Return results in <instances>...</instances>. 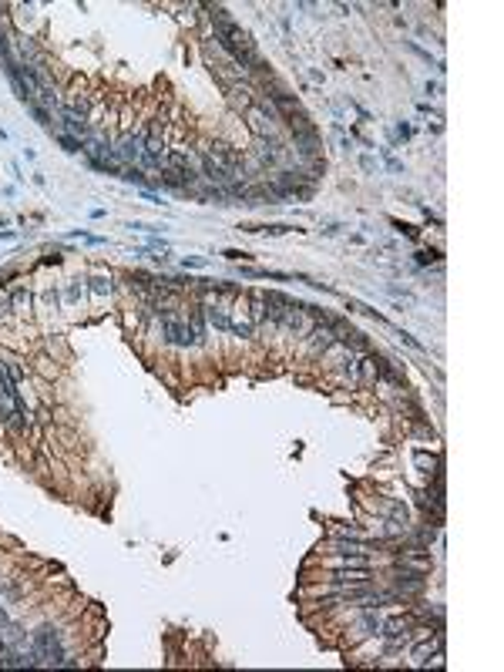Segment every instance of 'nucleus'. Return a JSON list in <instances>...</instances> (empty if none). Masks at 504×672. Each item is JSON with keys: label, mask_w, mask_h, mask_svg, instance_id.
Returning <instances> with one entry per match:
<instances>
[{"label": "nucleus", "mask_w": 504, "mask_h": 672, "mask_svg": "<svg viewBox=\"0 0 504 672\" xmlns=\"http://www.w3.org/2000/svg\"><path fill=\"white\" fill-rule=\"evenodd\" d=\"M138 152H142V148H138V142H134V138H128V142L121 145V155H124V158H134Z\"/></svg>", "instance_id": "obj_7"}, {"label": "nucleus", "mask_w": 504, "mask_h": 672, "mask_svg": "<svg viewBox=\"0 0 504 672\" xmlns=\"http://www.w3.org/2000/svg\"><path fill=\"white\" fill-rule=\"evenodd\" d=\"M61 145H64L67 152H81V142H77V138H71V135H61Z\"/></svg>", "instance_id": "obj_8"}, {"label": "nucleus", "mask_w": 504, "mask_h": 672, "mask_svg": "<svg viewBox=\"0 0 504 672\" xmlns=\"http://www.w3.org/2000/svg\"><path fill=\"white\" fill-rule=\"evenodd\" d=\"M209 320L215 323V326H222V330H232V323H228V316H225V312H215V309H209Z\"/></svg>", "instance_id": "obj_5"}, {"label": "nucleus", "mask_w": 504, "mask_h": 672, "mask_svg": "<svg viewBox=\"0 0 504 672\" xmlns=\"http://www.w3.org/2000/svg\"><path fill=\"white\" fill-rule=\"evenodd\" d=\"M212 20H215V40H219L222 48L236 57L242 67H259V57H256V51H252V40H249L246 30L239 27V24H232V20L225 17V10H215Z\"/></svg>", "instance_id": "obj_1"}, {"label": "nucleus", "mask_w": 504, "mask_h": 672, "mask_svg": "<svg viewBox=\"0 0 504 672\" xmlns=\"http://www.w3.org/2000/svg\"><path fill=\"white\" fill-rule=\"evenodd\" d=\"M121 178H128V182H134V185H145V175H142V171H134V168H131V171H124Z\"/></svg>", "instance_id": "obj_9"}, {"label": "nucleus", "mask_w": 504, "mask_h": 672, "mask_svg": "<svg viewBox=\"0 0 504 672\" xmlns=\"http://www.w3.org/2000/svg\"><path fill=\"white\" fill-rule=\"evenodd\" d=\"M165 333H168V340L178 343V346H189V343H195V336H199L192 326H181V323H175V320L165 323Z\"/></svg>", "instance_id": "obj_2"}, {"label": "nucleus", "mask_w": 504, "mask_h": 672, "mask_svg": "<svg viewBox=\"0 0 504 672\" xmlns=\"http://www.w3.org/2000/svg\"><path fill=\"white\" fill-rule=\"evenodd\" d=\"M407 629H410L407 618H393V622H387V635H390V639H400V635H407Z\"/></svg>", "instance_id": "obj_4"}, {"label": "nucleus", "mask_w": 504, "mask_h": 672, "mask_svg": "<svg viewBox=\"0 0 504 672\" xmlns=\"http://www.w3.org/2000/svg\"><path fill=\"white\" fill-rule=\"evenodd\" d=\"M202 165H205V178H212V182H228V168H225V165H219L212 155H205V158H202Z\"/></svg>", "instance_id": "obj_3"}, {"label": "nucleus", "mask_w": 504, "mask_h": 672, "mask_svg": "<svg viewBox=\"0 0 504 672\" xmlns=\"http://www.w3.org/2000/svg\"><path fill=\"white\" fill-rule=\"evenodd\" d=\"M64 121H67V128H71V131H81V135L87 131V128H84V121H81L77 114H64Z\"/></svg>", "instance_id": "obj_6"}]
</instances>
